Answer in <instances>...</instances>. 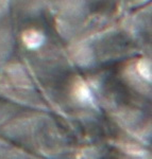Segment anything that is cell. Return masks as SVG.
Masks as SVG:
<instances>
[{"label": "cell", "instance_id": "cell-1", "mask_svg": "<svg viewBox=\"0 0 152 159\" xmlns=\"http://www.w3.org/2000/svg\"><path fill=\"white\" fill-rule=\"evenodd\" d=\"M74 93L76 98L78 99L79 101L84 102V103L93 102L92 92H91V90H89L88 86L86 85L85 82H83L81 79H79L78 81L74 83Z\"/></svg>", "mask_w": 152, "mask_h": 159}, {"label": "cell", "instance_id": "cell-2", "mask_svg": "<svg viewBox=\"0 0 152 159\" xmlns=\"http://www.w3.org/2000/svg\"><path fill=\"white\" fill-rule=\"evenodd\" d=\"M22 40L28 48L35 49L44 43V35L35 30H28L22 34Z\"/></svg>", "mask_w": 152, "mask_h": 159}, {"label": "cell", "instance_id": "cell-3", "mask_svg": "<svg viewBox=\"0 0 152 159\" xmlns=\"http://www.w3.org/2000/svg\"><path fill=\"white\" fill-rule=\"evenodd\" d=\"M137 71L144 79L151 81V64L147 60H141L137 64Z\"/></svg>", "mask_w": 152, "mask_h": 159}]
</instances>
